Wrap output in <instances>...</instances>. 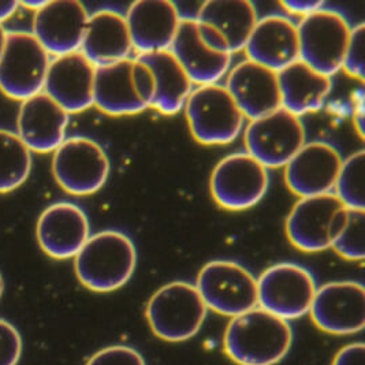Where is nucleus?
<instances>
[{
	"instance_id": "nucleus-1",
	"label": "nucleus",
	"mask_w": 365,
	"mask_h": 365,
	"mask_svg": "<svg viewBox=\"0 0 365 365\" xmlns=\"http://www.w3.org/2000/svg\"><path fill=\"white\" fill-rule=\"evenodd\" d=\"M292 344L289 322L259 307L232 317L223 336L226 354L240 365L278 364Z\"/></svg>"
},
{
	"instance_id": "nucleus-2",
	"label": "nucleus",
	"mask_w": 365,
	"mask_h": 365,
	"mask_svg": "<svg viewBox=\"0 0 365 365\" xmlns=\"http://www.w3.org/2000/svg\"><path fill=\"white\" fill-rule=\"evenodd\" d=\"M137 266L132 238L118 230H103L88 238L74 257L78 281L89 290L110 293L130 281Z\"/></svg>"
},
{
	"instance_id": "nucleus-3",
	"label": "nucleus",
	"mask_w": 365,
	"mask_h": 365,
	"mask_svg": "<svg viewBox=\"0 0 365 365\" xmlns=\"http://www.w3.org/2000/svg\"><path fill=\"white\" fill-rule=\"evenodd\" d=\"M155 83L148 66L135 59L96 67L93 106L113 116L135 115L152 107Z\"/></svg>"
},
{
	"instance_id": "nucleus-4",
	"label": "nucleus",
	"mask_w": 365,
	"mask_h": 365,
	"mask_svg": "<svg viewBox=\"0 0 365 365\" xmlns=\"http://www.w3.org/2000/svg\"><path fill=\"white\" fill-rule=\"evenodd\" d=\"M183 110L190 133L202 145L230 144L247 120L230 92L220 83L193 88Z\"/></svg>"
},
{
	"instance_id": "nucleus-5",
	"label": "nucleus",
	"mask_w": 365,
	"mask_h": 365,
	"mask_svg": "<svg viewBox=\"0 0 365 365\" xmlns=\"http://www.w3.org/2000/svg\"><path fill=\"white\" fill-rule=\"evenodd\" d=\"M207 311L195 284L175 281L153 293L145 315L150 330L158 338L167 342H183L200 331Z\"/></svg>"
},
{
	"instance_id": "nucleus-6",
	"label": "nucleus",
	"mask_w": 365,
	"mask_h": 365,
	"mask_svg": "<svg viewBox=\"0 0 365 365\" xmlns=\"http://www.w3.org/2000/svg\"><path fill=\"white\" fill-rule=\"evenodd\" d=\"M348 217V208L334 193L301 197L286 219V235L293 247L315 253L330 250Z\"/></svg>"
},
{
	"instance_id": "nucleus-7",
	"label": "nucleus",
	"mask_w": 365,
	"mask_h": 365,
	"mask_svg": "<svg viewBox=\"0 0 365 365\" xmlns=\"http://www.w3.org/2000/svg\"><path fill=\"white\" fill-rule=\"evenodd\" d=\"M50 62V53L34 34L7 32L0 56V91L22 101L43 92Z\"/></svg>"
},
{
	"instance_id": "nucleus-8",
	"label": "nucleus",
	"mask_w": 365,
	"mask_h": 365,
	"mask_svg": "<svg viewBox=\"0 0 365 365\" xmlns=\"http://www.w3.org/2000/svg\"><path fill=\"white\" fill-rule=\"evenodd\" d=\"M110 170L106 150L92 138L70 137L53 150V177L70 195H95L107 182Z\"/></svg>"
},
{
	"instance_id": "nucleus-9",
	"label": "nucleus",
	"mask_w": 365,
	"mask_h": 365,
	"mask_svg": "<svg viewBox=\"0 0 365 365\" xmlns=\"http://www.w3.org/2000/svg\"><path fill=\"white\" fill-rule=\"evenodd\" d=\"M351 28L341 13L320 9L297 25L299 61L332 77L342 68Z\"/></svg>"
},
{
	"instance_id": "nucleus-10",
	"label": "nucleus",
	"mask_w": 365,
	"mask_h": 365,
	"mask_svg": "<svg viewBox=\"0 0 365 365\" xmlns=\"http://www.w3.org/2000/svg\"><path fill=\"white\" fill-rule=\"evenodd\" d=\"M268 185V168L248 152L232 153L219 160L210 180L212 199L229 211H244L259 204Z\"/></svg>"
},
{
	"instance_id": "nucleus-11",
	"label": "nucleus",
	"mask_w": 365,
	"mask_h": 365,
	"mask_svg": "<svg viewBox=\"0 0 365 365\" xmlns=\"http://www.w3.org/2000/svg\"><path fill=\"white\" fill-rule=\"evenodd\" d=\"M207 308L223 316L242 315L257 307V279L230 260H214L200 269L195 284Z\"/></svg>"
},
{
	"instance_id": "nucleus-12",
	"label": "nucleus",
	"mask_w": 365,
	"mask_h": 365,
	"mask_svg": "<svg viewBox=\"0 0 365 365\" xmlns=\"http://www.w3.org/2000/svg\"><path fill=\"white\" fill-rule=\"evenodd\" d=\"M316 290L315 279L307 268L278 263L257 279V307L289 322L309 312Z\"/></svg>"
},
{
	"instance_id": "nucleus-13",
	"label": "nucleus",
	"mask_w": 365,
	"mask_h": 365,
	"mask_svg": "<svg viewBox=\"0 0 365 365\" xmlns=\"http://www.w3.org/2000/svg\"><path fill=\"white\" fill-rule=\"evenodd\" d=\"M245 148L266 168L284 167L307 143L301 118L279 108L250 120L245 128Z\"/></svg>"
},
{
	"instance_id": "nucleus-14",
	"label": "nucleus",
	"mask_w": 365,
	"mask_h": 365,
	"mask_svg": "<svg viewBox=\"0 0 365 365\" xmlns=\"http://www.w3.org/2000/svg\"><path fill=\"white\" fill-rule=\"evenodd\" d=\"M309 314L322 331L334 335H350L363 331L364 286L353 281L323 284L316 290Z\"/></svg>"
},
{
	"instance_id": "nucleus-15",
	"label": "nucleus",
	"mask_w": 365,
	"mask_h": 365,
	"mask_svg": "<svg viewBox=\"0 0 365 365\" xmlns=\"http://www.w3.org/2000/svg\"><path fill=\"white\" fill-rule=\"evenodd\" d=\"M342 162L339 150L331 144L305 143L284 166V182L299 199L334 193Z\"/></svg>"
},
{
	"instance_id": "nucleus-16",
	"label": "nucleus",
	"mask_w": 365,
	"mask_h": 365,
	"mask_svg": "<svg viewBox=\"0 0 365 365\" xmlns=\"http://www.w3.org/2000/svg\"><path fill=\"white\" fill-rule=\"evenodd\" d=\"M89 14L78 0H52L34 13V36L50 55L81 50Z\"/></svg>"
},
{
	"instance_id": "nucleus-17",
	"label": "nucleus",
	"mask_w": 365,
	"mask_h": 365,
	"mask_svg": "<svg viewBox=\"0 0 365 365\" xmlns=\"http://www.w3.org/2000/svg\"><path fill=\"white\" fill-rule=\"evenodd\" d=\"M96 66L81 51L55 56L50 62L44 89L67 114L83 113L93 106Z\"/></svg>"
},
{
	"instance_id": "nucleus-18",
	"label": "nucleus",
	"mask_w": 365,
	"mask_h": 365,
	"mask_svg": "<svg viewBox=\"0 0 365 365\" xmlns=\"http://www.w3.org/2000/svg\"><path fill=\"white\" fill-rule=\"evenodd\" d=\"M37 241L48 256L65 260L76 257L91 237L89 219L73 202H55L37 220Z\"/></svg>"
},
{
	"instance_id": "nucleus-19",
	"label": "nucleus",
	"mask_w": 365,
	"mask_h": 365,
	"mask_svg": "<svg viewBox=\"0 0 365 365\" xmlns=\"http://www.w3.org/2000/svg\"><path fill=\"white\" fill-rule=\"evenodd\" d=\"M170 51L192 83H217L232 68V55L215 50L200 32L196 18H182Z\"/></svg>"
},
{
	"instance_id": "nucleus-20",
	"label": "nucleus",
	"mask_w": 365,
	"mask_h": 365,
	"mask_svg": "<svg viewBox=\"0 0 365 365\" xmlns=\"http://www.w3.org/2000/svg\"><path fill=\"white\" fill-rule=\"evenodd\" d=\"M125 18L138 53L170 50L182 19L177 4L170 0H137Z\"/></svg>"
},
{
	"instance_id": "nucleus-21",
	"label": "nucleus",
	"mask_w": 365,
	"mask_h": 365,
	"mask_svg": "<svg viewBox=\"0 0 365 365\" xmlns=\"http://www.w3.org/2000/svg\"><path fill=\"white\" fill-rule=\"evenodd\" d=\"M225 86L250 120L271 114L282 107L278 73L250 59L229 70Z\"/></svg>"
},
{
	"instance_id": "nucleus-22",
	"label": "nucleus",
	"mask_w": 365,
	"mask_h": 365,
	"mask_svg": "<svg viewBox=\"0 0 365 365\" xmlns=\"http://www.w3.org/2000/svg\"><path fill=\"white\" fill-rule=\"evenodd\" d=\"M18 135L31 152L48 153L66 140L68 114L46 92L24 100L18 113Z\"/></svg>"
},
{
	"instance_id": "nucleus-23",
	"label": "nucleus",
	"mask_w": 365,
	"mask_h": 365,
	"mask_svg": "<svg viewBox=\"0 0 365 365\" xmlns=\"http://www.w3.org/2000/svg\"><path fill=\"white\" fill-rule=\"evenodd\" d=\"M244 50L250 61L278 73L299 59L297 25L282 16L260 18Z\"/></svg>"
},
{
	"instance_id": "nucleus-24",
	"label": "nucleus",
	"mask_w": 365,
	"mask_h": 365,
	"mask_svg": "<svg viewBox=\"0 0 365 365\" xmlns=\"http://www.w3.org/2000/svg\"><path fill=\"white\" fill-rule=\"evenodd\" d=\"M133 43L120 13L103 9L88 18L81 52L95 66H103L128 59Z\"/></svg>"
},
{
	"instance_id": "nucleus-25",
	"label": "nucleus",
	"mask_w": 365,
	"mask_h": 365,
	"mask_svg": "<svg viewBox=\"0 0 365 365\" xmlns=\"http://www.w3.org/2000/svg\"><path fill=\"white\" fill-rule=\"evenodd\" d=\"M196 19L214 32L234 55L245 48L259 18L250 0H208L200 6Z\"/></svg>"
},
{
	"instance_id": "nucleus-26",
	"label": "nucleus",
	"mask_w": 365,
	"mask_h": 365,
	"mask_svg": "<svg viewBox=\"0 0 365 365\" xmlns=\"http://www.w3.org/2000/svg\"><path fill=\"white\" fill-rule=\"evenodd\" d=\"M282 108L301 116L320 110L331 92V77L296 61L278 71Z\"/></svg>"
},
{
	"instance_id": "nucleus-27",
	"label": "nucleus",
	"mask_w": 365,
	"mask_h": 365,
	"mask_svg": "<svg viewBox=\"0 0 365 365\" xmlns=\"http://www.w3.org/2000/svg\"><path fill=\"white\" fill-rule=\"evenodd\" d=\"M137 59L152 73L155 96L152 108L165 115H175L181 110L193 91V83L175 59L171 51L138 53Z\"/></svg>"
},
{
	"instance_id": "nucleus-28",
	"label": "nucleus",
	"mask_w": 365,
	"mask_h": 365,
	"mask_svg": "<svg viewBox=\"0 0 365 365\" xmlns=\"http://www.w3.org/2000/svg\"><path fill=\"white\" fill-rule=\"evenodd\" d=\"M32 170V152L14 132L0 129V193L25 182Z\"/></svg>"
},
{
	"instance_id": "nucleus-29",
	"label": "nucleus",
	"mask_w": 365,
	"mask_h": 365,
	"mask_svg": "<svg viewBox=\"0 0 365 365\" xmlns=\"http://www.w3.org/2000/svg\"><path fill=\"white\" fill-rule=\"evenodd\" d=\"M365 152L351 153L342 162L334 195L349 210H364Z\"/></svg>"
},
{
	"instance_id": "nucleus-30",
	"label": "nucleus",
	"mask_w": 365,
	"mask_h": 365,
	"mask_svg": "<svg viewBox=\"0 0 365 365\" xmlns=\"http://www.w3.org/2000/svg\"><path fill=\"white\" fill-rule=\"evenodd\" d=\"M341 257L361 262L365 257V211L349 210L346 222L331 247Z\"/></svg>"
},
{
	"instance_id": "nucleus-31",
	"label": "nucleus",
	"mask_w": 365,
	"mask_h": 365,
	"mask_svg": "<svg viewBox=\"0 0 365 365\" xmlns=\"http://www.w3.org/2000/svg\"><path fill=\"white\" fill-rule=\"evenodd\" d=\"M365 26L363 22L351 28L348 46L344 55L342 68L346 74L360 81L365 77Z\"/></svg>"
},
{
	"instance_id": "nucleus-32",
	"label": "nucleus",
	"mask_w": 365,
	"mask_h": 365,
	"mask_svg": "<svg viewBox=\"0 0 365 365\" xmlns=\"http://www.w3.org/2000/svg\"><path fill=\"white\" fill-rule=\"evenodd\" d=\"M86 365H147L144 357L130 346L116 345L95 353Z\"/></svg>"
},
{
	"instance_id": "nucleus-33",
	"label": "nucleus",
	"mask_w": 365,
	"mask_h": 365,
	"mask_svg": "<svg viewBox=\"0 0 365 365\" xmlns=\"http://www.w3.org/2000/svg\"><path fill=\"white\" fill-rule=\"evenodd\" d=\"M22 353V339L17 329L0 319V365H17Z\"/></svg>"
},
{
	"instance_id": "nucleus-34",
	"label": "nucleus",
	"mask_w": 365,
	"mask_h": 365,
	"mask_svg": "<svg viewBox=\"0 0 365 365\" xmlns=\"http://www.w3.org/2000/svg\"><path fill=\"white\" fill-rule=\"evenodd\" d=\"M332 365H365L364 344H350L348 346L341 349L335 354Z\"/></svg>"
},
{
	"instance_id": "nucleus-35",
	"label": "nucleus",
	"mask_w": 365,
	"mask_h": 365,
	"mask_svg": "<svg viewBox=\"0 0 365 365\" xmlns=\"http://www.w3.org/2000/svg\"><path fill=\"white\" fill-rule=\"evenodd\" d=\"M281 6L287 13L304 18L323 9L324 3L320 0H299H299H284V1H281Z\"/></svg>"
},
{
	"instance_id": "nucleus-36",
	"label": "nucleus",
	"mask_w": 365,
	"mask_h": 365,
	"mask_svg": "<svg viewBox=\"0 0 365 365\" xmlns=\"http://www.w3.org/2000/svg\"><path fill=\"white\" fill-rule=\"evenodd\" d=\"M354 128L360 137H364V93L363 89H360L359 95L354 96Z\"/></svg>"
},
{
	"instance_id": "nucleus-37",
	"label": "nucleus",
	"mask_w": 365,
	"mask_h": 365,
	"mask_svg": "<svg viewBox=\"0 0 365 365\" xmlns=\"http://www.w3.org/2000/svg\"><path fill=\"white\" fill-rule=\"evenodd\" d=\"M18 1H0V24L11 17L17 11Z\"/></svg>"
},
{
	"instance_id": "nucleus-38",
	"label": "nucleus",
	"mask_w": 365,
	"mask_h": 365,
	"mask_svg": "<svg viewBox=\"0 0 365 365\" xmlns=\"http://www.w3.org/2000/svg\"><path fill=\"white\" fill-rule=\"evenodd\" d=\"M46 1H47V0H43V1H22V3H19V6L28 7V9L34 10V13H36L37 10H40V9L46 4Z\"/></svg>"
},
{
	"instance_id": "nucleus-39",
	"label": "nucleus",
	"mask_w": 365,
	"mask_h": 365,
	"mask_svg": "<svg viewBox=\"0 0 365 365\" xmlns=\"http://www.w3.org/2000/svg\"><path fill=\"white\" fill-rule=\"evenodd\" d=\"M6 38H7V31L3 28V25L0 24V56L4 50V44H6Z\"/></svg>"
},
{
	"instance_id": "nucleus-40",
	"label": "nucleus",
	"mask_w": 365,
	"mask_h": 365,
	"mask_svg": "<svg viewBox=\"0 0 365 365\" xmlns=\"http://www.w3.org/2000/svg\"><path fill=\"white\" fill-rule=\"evenodd\" d=\"M3 290H4V282H3V277H1V274H0V297H1V294H3Z\"/></svg>"
}]
</instances>
